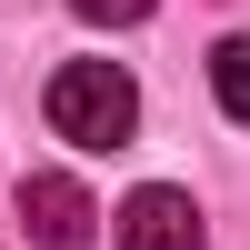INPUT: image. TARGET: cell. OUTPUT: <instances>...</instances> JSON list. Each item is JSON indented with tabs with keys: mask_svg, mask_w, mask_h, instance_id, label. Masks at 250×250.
<instances>
[{
	"mask_svg": "<svg viewBox=\"0 0 250 250\" xmlns=\"http://www.w3.org/2000/svg\"><path fill=\"white\" fill-rule=\"evenodd\" d=\"M50 130L70 150H120L140 130V90L120 60H60L50 70Z\"/></svg>",
	"mask_w": 250,
	"mask_h": 250,
	"instance_id": "cell-1",
	"label": "cell"
},
{
	"mask_svg": "<svg viewBox=\"0 0 250 250\" xmlns=\"http://www.w3.org/2000/svg\"><path fill=\"white\" fill-rule=\"evenodd\" d=\"M20 220H30L40 250H90L100 240V210H90V190H80L70 170H30L20 180Z\"/></svg>",
	"mask_w": 250,
	"mask_h": 250,
	"instance_id": "cell-2",
	"label": "cell"
},
{
	"mask_svg": "<svg viewBox=\"0 0 250 250\" xmlns=\"http://www.w3.org/2000/svg\"><path fill=\"white\" fill-rule=\"evenodd\" d=\"M120 250H210L200 200H190V190H170V180L130 190V200H120Z\"/></svg>",
	"mask_w": 250,
	"mask_h": 250,
	"instance_id": "cell-3",
	"label": "cell"
},
{
	"mask_svg": "<svg viewBox=\"0 0 250 250\" xmlns=\"http://www.w3.org/2000/svg\"><path fill=\"white\" fill-rule=\"evenodd\" d=\"M210 90H220L230 120H250V40H220L210 50Z\"/></svg>",
	"mask_w": 250,
	"mask_h": 250,
	"instance_id": "cell-4",
	"label": "cell"
},
{
	"mask_svg": "<svg viewBox=\"0 0 250 250\" xmlns=\"http://www.w3.org/2000/svg\"><path fill=\"white\" fill-rule=\"evenodd\" d=\"M70 10H80V20H140L150 0H70Z\"/></svg>",
	"mask_w": 250,
	"mask_h": 250,
	"instance_id": "cell-5",
	"label": "cell"
}]
</instances>
